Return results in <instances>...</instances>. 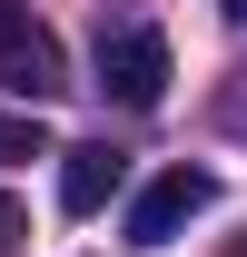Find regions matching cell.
Listing matches in <instances>:
<instances>
[{
    "label": "cell",
    "mask_w": 247,
    "mask_h": 257,
    "mask_svg": "<svg viewBox=\"0 0 247 257\" xmlns=\"http://www.w3.org/2000/svg\"><path fill=\"white\" fill-rule=\"evenodd\" d=\"M99 99H119V109H158L168 99V40L149 20L99 30Z\"/></svg>",
    "instance_id": "obj_1"
},
{
    "label": "cell",
    "mask_w": 247,
    "mask_h": 257,
    "mask_svg": "<svg viewBox=\"0 0 247 257\" xmlns=\"http://www.w3.org/2000/svg\"><path fill=\"white\" fill-rule=\"evenodd\" d=\"M0 89L30 99V109L69 89V60H60V40H50V20H30L20 0H0Z\"/></svg>",
    "instance_id": "obj_2"
},
{
    "label": "cell",
    "mask_w": 247,
    "mask_h": 257,
    "mask_svg": "<svg viewBox=\"0 0 247 257\" xmlns=\"http://www.w3.org/2000/svg\"><path fill=\"white\" fill-rule=\"evenodd\" d=\"M208 198H217L208 168H168V178H149V198L129 208V237H139V247H168L188 218H208Z\"/></svg>",
    "instance_id": "obj_3"
},
{
    "label": "cell",
    "mask_w": 247,
    "mask_h": 257,
    "mask_svg": "<svg viewBox=\"0 0 247 257\" xmlns=\"http://www.w3.org/2000/svg\"><path fill=\"white\" fill-rule=\"evenodd\" d=\"M119 178H129V159L109 149V139H89V149H60V208H69V218H99V208L119 198Z\"/></svg>",
    "instance_id": "obj_4"
},
{
    "label": "cell",
    "mask_w": 247,
    "mask_h": 257,
    "mask_svg": "<svg viewBox=\"0 0 247 257\" xmlns=\"http://www.w3.org/2000/svg\"><path fill=\"white\" fill-rule=\"evenodd\" d=\"M0 159H40V119H10L0 109Z\"/></svg>",
    "instance_id": "obj_5"
},
{
    "label": "cell",
    "mask_w": 247,
    "mask_h": 257,
    "mask_svg": "<svg viewBox=\"0 0 247 257\" xmlns=\"http://www.w3.org/2000/svg\"><path fill=\"white\" fill-rule=\"evenodd\" d=\"M20 237H30V208H20V198H0V257H20Z\"/></svg>",
    "instance_id": "obj_6"
},
{
    "label": "cell",
    "mask_w": 247,
    "mask_h": 257,
    "mask_svg": "<svg viewBox=\"0 0 247 257\" xmlns=\"http://www.w3.org/2000/svg\"><path fill=\"white\" fill-rule=\"evenodd\" d=\"M227 20H247V0H227Z\"/></svg>",
    "instance_id": "obj_7"
},
{
    "label": "cell",
    "mask_w": 247,
    "mask_h": 257,
    "mask_svg": "<svg viewBox=\"0 0 247 257\" xmlns=\"http://www.w3.org/2000/svg\"><path fill=\"white\" fill-rule=\"evenodd\" d=\"M227 257H247V237H237V247H227Z\"/></svg>",
    "instance_id": "obj_8"
}]
</instances>
